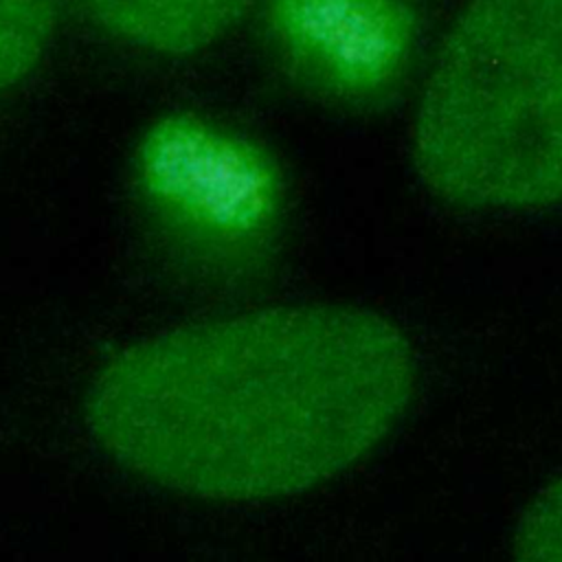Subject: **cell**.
I'll list each match as a JSON object with an SVG mask.
<instances>
[{
  "label": "cell",
  "instance_id": "6",
  "mask_svg": "<svg viewBox=\"0 0 562 562\" xmlns=\"http://www.w3.org/2000/svg\"><path fill=\"white\" fill-rule=\"evenodd\" d=\"M55 29V0H0V92L42 59Z\"/></svg>",
  "mask_w": 562,
  "mask_h": 562
},
{
  "label": "cell",
  "instance_id": "3",
  "mask_svg": "<svg viewBox=\"0 0 562 562\" xmlns=\"http://www.w3.org/2000/svg\"><path fill=\"white\" fill-rule=\"evenodd\" d=\"M130 202L149 259L184 294L237 303L279 279L292 193L255 136L195 112L156 119L132 154Z\"/></svg>",
  "mask_w": 562,
  "mask_h": 562
},
{
  "label": "cell",
  "instance_id": "2",
  "mask_svg": "<svg viewBox=\"0 0 562 562\" xmlns=\"http://www.w3.org/2000/svg\"><path fill=\"white\" fill-rule=\"evenodd\" d=\"M422 180L465 209L562 202V0H472L413 127Z\"/></svg>",
  "mask_w": 562,
  "mask_h": 562
},
{
  "label": "cell",
  "instance_id": "7",
  "mask_svg": "<svg viewBox=\"0 0 562 562\" xmlns=\"http://www.w3.org/2000/svg\"><path fill=\"white\" fill-rule=\"evenodd\" d=\"M514 553L520 560H562V479L549 485L522 514Z\"/></svg>",
  "mask_w": 562,
  "mask_h": 562
},
{
  "label": "cell",
  "instance_id": "4",
  "mask_svg": "<svg viewBox=\"0 0 562 562\" xmlns=\"http://www.w3.org/2000/svg\"><path fill=\"white\" fill-rule=\"evenodd\" d=\"M266 26L301 90L351 110L382 105L400 90L417 37L406 0H268Z\"/></svg>",
  "mask_w": 562,
  "mask_h": 562
},
{
  "label": "cell",
  "instance_id": "5",
  "mask_svg": "<svg viewBox=\"0 0 562 562\" xmlns=\"http://www.w3.org/2000/svg\"><path fill=\"white\" fill-rule=\"evenodd\" d=\"M257 0H79L110 35L158 55L195 53L233 24Z\"/></svg>",
  "mask_w": 562,
  "mask_h": 562
},
{
  "label": "cell",
  "instance_id": "1",
  "mask_svg": "<svg viewBox=\"0 0 562 562\" xmlns=\"http://www.w3.org/2000/svg\"><path fill=\"white\" fill-rule=\"evenodd\" d=\"M415 389L404 334L378 312L303 303L127 345L83 415L125 470L182 494L261 501L312 490L369 454Z\"/></svg>",
  "mask_w": 562,
  "mask_h": 562
}]
</instances>
